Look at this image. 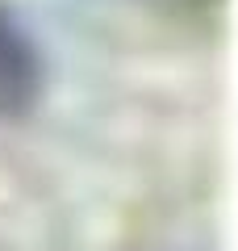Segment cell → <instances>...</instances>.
I'll return each instance as SVG.
<instances>
[{
  "label": "cell",
  "instance_id": "6da1fadb",
  "mask_svg": "<svg viewBox=\"0 0 238 251\" xmlns=\"http://www.w3.org/2000/svg\"><path fill=\"white\" fill-rule=\"evenodd\" d=\"M46 88V67L29 25L0 4V122H21L38 109Z\"/></svg>",
  "mask_w": 238,
  "mask_h": 251
}]
</instances>
